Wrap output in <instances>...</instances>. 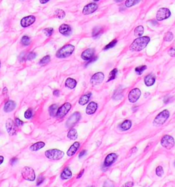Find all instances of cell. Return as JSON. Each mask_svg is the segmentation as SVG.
<instances>
[{"label":"cell","instance_id":"cb8c5ba5","mask_svg":"<svg viewBox=\"0 0 175 187\" xmlns=\"http://www.w3.org/2000/svg\"><path fill=\"white\" fill-rule=\"evenodd\" d=\"M91 96V93H89L86 95H83V96L81 97V98L79 99V103L81 106H83L88 102L89 100H90V97Z\"/></svg>","mask_w":175,"mask_h":187},{"label":"cell","instance_id":"d4e9b609","mask_svg":"<svg viewBox=\"0 0 175 187\" xmlns=\"http://www.w3.org/2000/svg\"><path fill=\"white\" fill-rule=\"evenodd\" d=\"M131 125H132L131 121H130V120H125V121H124L121 125H120V128H121V130L123 131L128 130L131 128Z\"/></svg>","mask_w":175,"mask_h":187},{"label":"cell","instance_id":"ac0fdd59","mask_svg":"<svg viewBox=\"0 0 175 187\" xmlns=\"http://www.w3.org/2000/svg\"><path fill=\"white\" fill-rule=\"evenodd\" d=\"M79 146H80V144H79V142H75L71 146V147L69 148L68 151H67V155L68 156H73L74 154L76 153L77 150H78Z\"/></svg>","mask_w":175,"mask_h":187},{"label":"cell","instance_id":"30bf717a","mask_svg":"<svg viewBox=\"0 0 175 187\" xmlns=\"http://www.w3.org/2000/svg\"><path fill=\"white\" fill-rule=\"evenodd\" d=\"M81 119V115L80 113H78V112H76V113H73L72 115L69 117V119H68V121H66V127H72L73 126L76 124L77 122H78Z\"/></svg>","mask_w":175,"mask_h":187},{"label":"cell","instance_id":"7a4b0ae2","mask_svg":"<svg viewBox=\"0 0 175 187\" xmlns=\"http://www.w3.org/2000/svg\"><path fill=\"white\" fill-rule=\"evenodd\" d=\"M75 50V47L71 44H68L62 47L56 53V56L58 58H64L70 56Z\"/></svg>","mask_w":175,"mask_h":187},{"label":"cell","instance_id":"b9f144b4","mask_svg":"<svg viewBox=\"0 0 175 187\" xmlns=\"http://www.w3.org/2000/svg\"><path fill=\"white\" fill-rule=\"evenodd\" d=\"M36 55L35 53L30 52V54H28L27 55V56H26V60H34V59L36 58Z\"/></svg>","mask_w":175,"mask_h":187},{"label":"cell","instance_id":"8992f818","mask_svg":"<svg viewBox=\"0 0 175 187\" xmlns=\"http://www.w3.org/2000/svg\"><path fill=\"white\" fill-rule=\"evenodd\" d=\"M174 139L170 135H165L161 140V145L167 149H170L174 146Z\"/></svg>","mask_w":175,"mask_h":187},{"label":"cell","instance_id":"f35d334b","mask_svg":"<svg viewBox=\"0 0 175 187\" xmlns=\"http://www.w3.org/2000/svg\"><path fill=\"white\" fill-rule=\"evenodd\" d=\"M146 69V66L145 65H142V66H140V67H137L135 69V72L137 73L138 74H142V72H144V70H145Z\"/></svg>","mask_w":175,"mask_h":187},{"label":"cell","instance_id":"d6986e66","mask_svg":"<svg viewBox=\"0 0 175 187\" xmlns=\"http://www.w3.org/2000/svg\"><path fill=\"white\" fill-rule=\"evenodd\" d=\"M97 107H98L97 103L94 102V101H92V102H90L86 108V113L88 115H92L96 112Z\"/></svg>","mask_w":175,"mask_h":187},{"label":"cell","instance_id":"60d3db41","mask_svg":"<svg viewBox=\"0 0 175 187\" xmlns=\"http://www.w3.org/2000/svg\"><path fill=\"white\" fill-rule=\"evenodd\" d=\"M32 117V110L31 108L28 109L25 113V119H29Z\"/></svg>","mask_w":175,"mask_h":187},{"label":"cell","instance_id":"8fae6325","mask_svg":"<svg viewBox=\"0 0 175 187\" xmlns=\"http://www.w3.org/2000/svg\"><path fill=\"white\" fill-rule=\"evenodd\" d=\"M140 95H141V91L139 89L136 88L133 89L130 91L128 95V98L130 102L131 103H135L139 99Z\"/></svg>","mask_w":175,"mask_h":187},{"label":"cell","instance_id":"d590c367","mask_svg":"<svg viewBox=\"0 0 175 187\" xmlns=\"http://www.w3.org/2000/svg\"><path fill=\"white\" fill-rule=\"evenodd\" d=\"M101 28L96 27L93 29L92 36H94V37H97V36H99V34H101Z\"/></svg>","mask_w":175,"mask_h":187},{"label":"cell","instance_id":"484cf974","mask_svg":"<svg viewBox=\"0 0 175 187\" xmlns=\"http://www.w3.org/2000/svg\"><path fill=\"white\" fill-rule=\"evenodd\" d=\"M44 145H45V143H44V142H38V143L34 144V145H32L31 147H30V150H32V151H38V150L44 147Z\"/></svg>","mask_w":175,"mask_h":187},{"label":"cell","instance_id":"5bb4252c","mask_svg":"<svg viewBox=\"0 0 175 187\" xmlns=\"http://www.w3.org/2000/svg\"><path fill=\"white\" fill-rule=\"evenodd\" d=\"M36 21V18L34 16L30 15L28 17H23L21 21V25L23 28H27L28 26L31 25Z\"/></svg>","mask_w":175,"mask_h":187},{"label":"cell","instance_id":"1f68e13d","mask_svg":"<svg viewBox=\"0 0 175 187\" xmlns=\"http://www.w3.org/2000/svg\"><path fill=\"white\" fill-rule=\"evenodd\" d=\"M30 42H31V40H30V37H28V36H23L21 40V42L22 43V45H23L25 46L29 45L30 44Z\"/></svg>","mask_w":175,"mask_h":187},{"label":"cell","instance_id":"603a6c76","mask_svg":"<svg viewBox=\"0 0 175 187\" xmlns=\"http://www.w3.org/2000/svg\"><path fill=\"white\" fill-rule=\"evenodd\" d=\"M76 85H77L76 80L73 78H68L66 80V82H65V86L71 89H73L74 88H75Z\"/></svg>","mask_w":175,"mask_h":187},{"label":"cell","instance_id":"7bdbcfd3","mask_svg":"<svg viewBox=\"0 0 175 187\" xmlns=\"http://www.w3.org/2000/svg\"><path fill=\"white\" fill-rule=\"evenodd\" d=\"M168 54H170V56L174 57L175 56V48H171L170 50H169Z\"/></svg>","mask_w":175,"mask_h":187},{"label":"cell","instance_id":"74e56055","mask_svg":"<svg viewBox=\"0 0 175 187\" xmlns=\"http://www.w3.org/2000/svg\"><path fill=\"white\" fill-rule=\"evenodd\" d=\"M117 43V40L116 39H114V40H112V41L109 42V43L108 45H107L106 46L104 47V50H109V49H110L111 47H114L116 45V44Z\"/></svg>","mask_w":175,"mask_h":187},{"label":"cell","instance_id":"ba28073f","mask_svg":"<svg viewBox=\"0 0 175 187\" xmlns=\"http://www.w3.org/2000/svg\"><path fill=\"white\" fill-rule=\"evenodd\" d=\"M171 13L170 10L166 8H162L159 10L156 14V19L157 21H163V20L168 19Z\"/></svg>","mask_w":175,"mask_h":187},{"label":"cell","instance_id":"52a82bcc","mask_svg":"<svg viewBox=\"0 0 175 187\" xmlns=\"http://www.w3.org/2000/svg\"><path fill=\"white\" fill-rule=\"evenodd\" d=\"M6 127L9 135L13 136L17 132V125L13 119H8L6 123Z\"/></svg>","mask_w":175,"mask_h":187},{"label":"cell","instance_id":"277c9868","mask_svg":"<svg viewBox=\"0 0 175 187\" xmlns=\"http://www.w3.org/2000/svg\"><path fill=\"white\" fill-rule=\"evenodd\" d=\"M64 153L60 150L57 149H49L45 152V156L50 160H58L63 158Z\"/></svg>","mask_w":175,"mask_h":187},{"label":"cell","instance_id":"f5cc1de1","mask_svg":"<svg viewBox=\"0 0 175 187\" xmlns=\"http://www.w3.org/2000/svg\"><path fill=\"white\" fill-rule=\"evenodd\" d=\"M83 172H84V170H83V169L82 171H81V172L80 173V174H79V176H77V178H81V176H82V174H83Z\"/></svg>","mask_w":175,"mask_h":187},{"label":"cell","instance_id":"6da1fadb","mask_svg":"<svg viewBox=\"0 0 175 187\" xmlns=\"http://www.w3.org/2000/svg\"><path fill=\"white\" fill-rule=\"evenodd\" d=\"M150 42V38L148 36H142L136 38L130 46V50L135 52H140L144 50Z\"/></svg>","mask_w":175,"mask_h":187},{"label":"cell","instance_id":"9a60e30c","mask_svg":"<svg viewBox=\"0 0 175 187\" xmlns=\"http://www.w3.org/2000/svg\"><path fill=\"white\" fill-rule=\"evenodd\" d=\"M118 158V156L116 154L111 153L109 154V155L107 156V157L105 158V162H104V165L105 166H109L111 165Z\"/></svg>","mask_w":175,"mask_h":187},{"label":"cell","instance_id":"ffe728a7","mask_svg":"<svg viewBox=\"0 0 175 187\" xmlns=\"http://www.w3.org/2000/svg\"><path fill=\"white\" fill-rule=\"evenodd\" d=\"M16 107V103L13 101H8V102L5 103L4 110L6 113H10V112L13 111L15 110Z\"/></svg>","mask_w":175,"mask_h":187},{"label":"cell","instance_id":"f1b7e54d","mask_svg":"<svg viewBox=\"0 0 175 187\" xmlns=\"http://www.w3.org/2000/svg\"><path fill=\"white\" fill-rule=\"evenodd\" d=\"M49 114L52 117H55L56 116L57 111H58V106L56 104H53L49 108Z\"/></svg>","mask_w":175,"mask_h":187},{"label":"cell","instance_id":"7dc6e473","mask_svg":"<svg viewBox=\"0 0 175 187\" xmlns=\"http://www.w3.org/2000/svg\"><path fill=\"white\" fill-rule=\"evenodd\" d=\"M133 183L130 182L127 183V184H125V185H124V186H125V187L126 186H133Z\"/></svg>","mask_w":175,"mask_h":187},{"label":"cell","instance_id":"681fc988","mask_svg":"<svg viewBox=\"0 0 175 187\" xmlns=\"http://www.w3.org/2000/svg\"><path fill=\"white\" fill-rule=\"evenodd\" d=\"M54 95H55V96H59V95H60V91H59L58 90L54 91Z\"/></svg>","mask_w":175,"mask_h":187},{"label":"cell","instance_id":"7c38bea8","mask_svg":"<svg viewBox=\"0 0 175 187\" xmlns=\"http://www.w3.org/2000/svg\"><path fill=\"white\" fill-rule=\"evenodd\" d=\"M103 80H104V74L102 72H99L92 76L90 79V83L92 86H96L102 83Z\"/></svg>","mask_w":175,"mask_h":187},{"label":"cell","instance_id":"e0dca14e","mask_svg":"<svg viewBox=\"0 0 175 187\" xmlns=\"http://www.w3.org/2000/svg\"><path fill=\"white\" fill-rule=\"evenodd\" d=\"M59 32L63 35L69 36L72 32V30H71L70 25H67V24H62L59 28Z\"/></svg>","mask_w":175,"mask_h":187},{"label":"cell","instance_id":"d6a6232c","mask_svg":"<svg viewBox=\"0 0 175 187\" xmlns=\"http://www.w3.org/2000/svg\"><path fill=\"white\" fill-rule=\"evenodd\" d=\"M50 61V56H44V58H42L40 61V65L43 66L45 65V64H48Z\"/></svg>","mask_w":175,"mask_h":187},{"label":"cell","instance_id":"836d02e7","mask_svg":"<svg viewBox=\"0 0 175 187\" xmlns=\"http://www.w3.org/2000/svg\"><path fill=\"white\" fill-rule=\"evenodd\" d=\"M118 73V70L116 69H113L111 72L109 73V79L108 80H107V82H109L110 80H114L116 78V74Z\"/></svg>","mask_w":175,"mask_h":187},{"label":"cell","instance_id":"db71d44e","mask_svg":"<svg viewBox=\"0 0 175 187\" xmlns=\"http://www.w3.org/2000/svg\"><path fill=\"white\" fill-rule=\"evenodd\" d=\"M115 1H116V2H121V1H124V0H115Z\"/></svg>","mask_w":175,"mask_h":187},{"label":"cell","instance_id":"9f6ffc18","mask_svg":"<svg viewBox=\"0 0 175 187\" xmlns=\"http://www.w3.org/2000/svg\"><path fill=\"white\" fill-rule=\"evenodd\" d=\"M0 67H1V62H0Z\"/></svg>","mask_w":175,"mask_h":187},{"label":"cell","instance_id":"f907efd6","mask_svg":"<svg viewBox=\"0 0 175 187\" xmlns=\"http://www.w3.org/2000/svg\"><path fill=\"white\" fill-rule=\"evenodd\" d=\"M49 1V0H39L40 3V4H43L47 3Z\"/></svg>","mask_w":175,"mask_h":187},{"label":"cell","instance_id":"ee69618b","mask_svg":"<svg viewBox=\"0 0 175 187\" xmlns=\"http://www.w3.org/2000/svg\"><path fill=\"white\" fill-rule=\"evenodd\" d=\"M15 123L18 125V126H21V125L23 124V122L21 120L18 119V118H17V119H15Z\"/></svg>","mask_w":175,"mask_h":187},{"label":"cell","instance_id":"4dcf8cb0","mask_svg":"<svg viewBox=\"0 0 175 187\" xmlns=\"http://www.w3.org/2000/svg\"><path fill=\"white\" fill-rule=\"evenodd\" d=\"M140 0H127L125 1V6L127 8H131L140 2Z\"/></svg>","mask_w":175,"mask_h":187},{"label":"cell","instance_id":"11a10c76","mask_svg":"<svg viewBox=\"0 0 175 187\" xmlns=\"http://www.w3.org/2000/svg\"><path fill=\"white\" fill-rule=\"evenodd\" d=\"M93 1H99V0H93Z\"/></svg>","mask_w":175,"mask_h":187},{"label":"cell","instance_id":"4316f807","mask_svg":"<svg viewBox=\"0 0 175 187\" xmlns=\"http://www.w3.org/2000/svg\"><path fill=\"white\" fill-rule=\"evenodd\" d=\"M67 137L71 140H75L77 138V132L75 129H71L69 130Z\"/></svg>","mask_w":175,"mask_h":187},{"label":"cell","instance_id":"c3c4849f","mask_svg":"<svg viewBox=\"0 0 175 187\" xmlns=\"http://www.w3.org/2000/svg\"><path fill=\"white\" fill-rule=\"evenodd\" d=\"M85 153H86V151H85V150H83V151H82V152H81L80 154H79V158H81L83 155H85Z\"/></svg>","mask_w":175,"mask_h":187},{"label":"cell","instance_id":"83f0119b","mask_svg":"<svg viewBox=\"0 0 175 187\" xmlns=\"http://www.w3.org/2000/svg\"><path fill=\"white\" fill-rule=\"evenodd\" d=\"M144 33V28L143 26L139 25L135 28L134 30V35L137 37H140Z\"/></svg>","mask_w":175,"mask_h":187},{"label":"cell","instance_id":"2e32d148","mask_svg":"<svg viewBox=\"0 0 175 187\" xmlns=\"http://www.w3.org/2000/svg\"><path fill=\"white\" fill-rule=\"evenodd\" d=\"M95 50L94 49H87L81 54V58L85 60H90L91 58L94 57Z\"/></svg>","mask_w":175,"mask_h":187},{"label":"cell","instance_id":"7402d4cb","mask_svg":"<svg viewBox=\"0 0 175 187\" xmlns=\"http://www.w3.org/2000/svg\"><path fill=\"white\" fill-rule=\"evenodd\" d=\"M71 176H72V172L68 168H65L60 176L62 180H67V179L71 178Z\"/></svg>","mask_w":175,"mask_h":187},{"label":"cell","instance_id":"e575fe53","mask_svg":"<svg viewBox=\"0 0 175 187\" xmlns=\"http://www.w3.org/2000/svg\"><path fill=\"white\" fill-rule=\"evenodd\" d=\"M173 37H174V36H173V34L172 33V32H167V33L165 34L164 39L165 41L170 42L173 39Z\"/></svg>","mask_w":175,"mask_h":187},{"label":"cell","instance_id":"44dd1931","mask_svg":"<svg viewBox=\"0 0 175 187\" xmlns=\"http://www.w3.org/2000/svg\"><path fill=\"white\" fill-rule=\"evenodd\" d=\"M155 82V78L152 75H148L144 78V83L147 86H152Z\"/></svg>","mask_w":175,"mask_h":187},{"label":"cell","instance_id":"f6af8a7d","mask_svg":"<svg viewBox=\"0 0 175 187\" xmlns=\"http://www.w3.org/2000/svg\"><path fill=\"white\" fill-rule=\"evenodd\" d=\"M44 178H42V177H40L39 178H38V182H37V185L38 186H39V185H40L42 184V182H44Z\"/></svg>","mask_w":175,"mask_h":187},{"label":"cell","instance_id":"bcb514c9","mask_svg":"<svg viewBox=\"0 0 175 187\" xmlns=\"http://www.w3.org/2000/svg\"><path fill=\"white\" fill-rule=\"evenodd\" d=\"M17 158H13V159L11 160V164H12V165H14V164L17 163Z\"/></svg>","mask_w":175,"mask_h":187},{"label":"cell","instance_id":"4fadbf2b","mask_svg":"<svg viewBox=\"0 0 175 187\" xmlns=\"http://www.w3.org/2000/svg\"><path fill=\"white\" fill-rule=\"evenodd\" d=\"M98 9V5L95 3H90L87 4L83 9V14L84 15H90L93 13H95L97 10Z\"/></svg>","mask_w":175,"mask_h":187},{"label":"cell","instance_id":"f546056e","mask_svg":"<svg viewBox=\"0 0 175 187\" xmlns=\"http://www.w3.org/2000/svg\"><path fill=\"white\" fill-rule=\"evenodd\" d=\"M55 17H56L58 19H64L65 17V13L64 11L61 9H57L56 11H55Z\"/></svg>","mask_w":175,"mask_h":187},{"label":"cell","instance_id":"816d5d0a","mask_svg":"<svg viewBox=\"0 0 175 187\" xmlns=\"http://www.w3.org/2000/svg\"><path fill=\"white\" fill-rule=\"evenodd\" d=\"M3 162H4V157L3 156H0V165L3 163Z\"/></svg>","mask_w":175,"mask_h":187},{"label":"cell","instance_id":"9c48e42d","mask_svg":"<svg viewBox=\"0 0 175 187\" xmlns=\"http://www.w3.org/2000/svg\"><path fill=\"white\" fill-rule=\"evenodd\" d=\"M71 108V104L70 103L66 102L63 104L60 108L58 109L56 113V117L58 118L64 117L67 113H68L70 109Z\"/></svg>","mask_w":175,"mask_h":187},{"label":"cell","instance_id":"ab89813d","mask_svg":"<svg viewBox=\"0 0 175 187\" xmlns=\"http://www.w3.org/2000/svg\"><path fill=\"white\" fill-rule=\"evenodd\" d=\"M44 33L46 34L47 36H52V34L54 32V29L52 28H46V29L44 30Z\"/></svg>","mask_w":175,"mask_h":187},{"label":"cell","instance_id":"3957f363","mask_svg":"<svg viewBox=\"0 0 175 187\" xmlns=\"http://www.w3.org/2000/svg\"><path fill=\"white\" fill-rule=\"evenodd\" d=\"M170 117V113L168 110H164L162 113H160L157 117L155 118L153 121V125L155 126H160L162 125L166 122Z\"/></svg>","mask_w":175,"mask_h":187},{"label":"cell","instance_id":"5b68a950","mask_svg":"<svg viewBox=\"0 0 175 187\" xmlns=\"http://www.w3.org/2000/svg\"><path fill=\"white\" fill-rule=\"evenodd\" d=\"M22 176L26 180L34 181L35 180L36 175L34 170L30 166H25L21 172Z\"/></svg>","mask_w":175,"mask_h":187},{"label":"cell","instance_id":"8d00e7d4","mask_svg":"<svg viewBox=\"0 0 175 187\" xmlns=\"http://www.w3.org/2000/svg\"><path fill=\"white\" fill-rule=\"evenodd\" d=\"M155 171H156L157 176H159V177H162L164 174V169H163L162 166H157V167L156 168Z\"/></svg>","mask_w":175,"mask_h":187}]
</instances>
